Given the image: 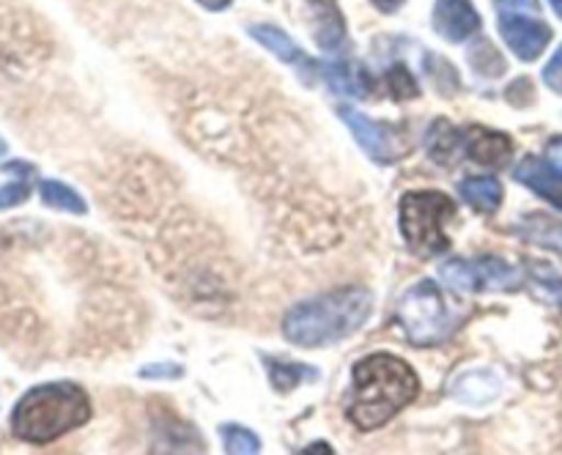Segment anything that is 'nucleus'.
Listing matches in <instances>:
<instances>
[{"label": "nucleus", "instance_id": "obj_1", "mask_svg": "<svg viewBox=\"0 0 562 455\" xmlns=\"http://www.w3.org/2000/svg\"><path fill=\"white\" fill-rule=\"evenodd\" d=\"M420 393V382L409 362L393 354H371L351 371L349 420L362 431L382 428Z\"/></svg>", "mask_w": 562, "mask_h": 455}, {"label": "nucleus", "instance_id": "obj_2", "mask_svg": "<svg viewBox=\"0 0 562 455\" xmlns=\"http://www.w3.org/2000/svg\"><path fill=\"white\" fill-rule=\"evenodd\" d=\"M373 296L366 288H340L291 307L283 334L302 349H324L355 334L371 318Z\"/></svg>", "mask_w": 562, "mask_h": 455}, {"label": "nucleus", "instance_id": "obj_3", "mask_svg": "<svg viewBox=\"0 0 562 455\" xmlns=\"http://www.w3.org/2000/svg\"><path fill=\"white\" fill-rule=\"evenodd\" d=\"M91 417L86 389L71 382H53L22 395L11 411V431L31 444H49L75 431Z\"/></svg>", "mask_w": 562, "mask_h": 455}, {"label": "nucleus", "instance_id": "obj_4", "mask_svg": "<svg viewBox=\"0 0 562 455\" xmlns=\"http://www.w3.org/2000/svg\"><path fill=\"white\" fill-rule=\"evenodd\" d=\"M453 217L456 203L437 190L406 192L401 197V234L423 258L448 250V223Z\"/></svg>", "mask_w": 562, "mask_h": 455}, {"label": "nucleus", "instance_id": "obj_5", "mask_svg": "<svg viewBox=\"0 0 562 455\" xmlns=\"http://www.w3.org/2000/svg\"><path fill=\"white\" fill-rule=\"evenodd\" d=\"M398 323L415 345H434L448 338L456 316L445 305V296L437 288V283L423 280L401 296Z\"/></svg>", "mask_w": 562, "mask_h": 455}, {"label": "nucleus", "instance_id": "obj_6", "mask_svg": "<svg viewBox=\"0 0 562 455\" xmlns=\"http://www.w3.org/2000/svg\"><path fill=\"white\" fill-rule=\"evenodd\" d=\"M442 280L456 291H514L521 274L503 258H453L442 266Z\"/></svg>", "mask_w": 562, "mask_h": 455}, {"label": "nucleus", "instance_id": "obj_7", "mask_svg": "<svg viewBox=\"0 0 562 455\" xmlns=\"http://www.w3.org/2000/svg\"><path fill=\"white\" fill-rule=\"evenodd\" d=\"M499 33H503L505 44L514 49L516 58L536 60L552 42V27L541 20L519 14V11H505L499 16Z\"/></svg>", "mask_w": 562, "mask_h": 455}, {"label": "nucleus", "instance_id": "obj_8", "mask_svg": "<svg viewBox=\"0 0 562 455\" xmlns=\"http://www.w3.org/2000/svg\"><path fill=\"white\" fill-rule=\"evenodd\" d=\"M483 20L470 0H437L434 3V27L448 42H467L481 31Z\"/></svg>", "mask_w": 562, "mask_h": 455}, {"label": "nucleus", "instance_id": "obj_9", "mask_svg": "<svg viewBox=\"0 0 562 455\" xmlns=\"http://www.w3.org/2000/svg\"><path fill=\"white\" fill-rule=\"evenodd\" d=\"M344 121L349 124V129L355 132L357 143L366 148V153H371L376 162H395L398 157V146H395V135L390 126L379 124V121H371L368 115L357 113V110L344 107L340 110Z\"/></svg>", "mask_w": 562, "mask_h": 455}, {"label": "nucleus", "instance_id": "obj_10", "mask_svg": "<svg viewBox=\"0 0 562 455\" xmlns=\"http://www.w3.org/2000/svg\"><path fill=\"white\" fill-rule=\"evenodd\" d=\"M514 179L519 184L530 186L536 195H541L543 201H549L562 212V170L554 168V164L543 162L538 157H525L514 168Z\"/></svg>", "mask_w": 562, "mask_h": 455}, {"label": "nucleus", "instance_id": "obj_11", "mask_svg": "<svg viewBox=\"0 0 562 455\" xmlns=\"http://www.w3.org/2000/svg\"><path fill=\"white\" fill-rule=\"evenodd\" d=\"M467 153L475 162L488 164V168H503L514 157V143L508 135L492 129H470L467 132Z\"/></svg>", "mask_w": 562, "mask_h": 455}, {"label": "nucleus", "instance_id": "obj_12", "mask_svg": "<svg viewBox=\"0 0 562 455\" xmlns=\"http://www.w3.org/2000/svg\"><path fill=\"white\" fill-rule=\"evenodd\" d=\"M313 16V33L324 49H338L346 38V22L335 0H307Z\"/></svg>", "mask_w": 562, "mask_h": 455}, {"label": "nucleus", "instance_id": "obj_13", "mask_svg": "<svg viewBox=\"0 0 562 455\" xmlns=\"http://www.w3.org/2000/svg\"><path fill=\"white\" fill-rule=\"evenodd\" d=\"M453 393L459 395L464 403H488L494 395L499 393V378L492 371H475L461 376L453 384Z\"/></svg>", "mask_w": 562, "mask_h": 455}, {"label": "nucleus", "instance_id": "obj_14", "mask_svg": "<svg viewBox=\"0 0 562 455\" xmlns=\"http://www.w3.org/2000/svg\"><path fill=\"white\" fill-rule=\"evenodd\" d=\"M250 36L256 38V42H261L267 49H272V55H278V58L285 60V64H311V60L302 55V49L291 42L289 33L278 31V27L252 25Z\"/></svg>", "mask_w": 562, "mask_h": 455}, {"label": "nucleus", "instance_id": "obj_15", "mask_svg": "<svg viewBox=\"0 0 562 455\" xmlns=\"http://www.w3.org/2000/svg\"><path fill=\"white\" fill-rule=\"evenodd\" d=\"M461 197H464L467 203H472L475 208H481V212L492 214L497 212L499 203H503V186H499V181L492 179V175L467 179L464 184H461Z\"/></svg>", "mask_w": 562, "mask_h": 455}, {"label": "nucleus", "instance_id": "obj_16", "mask_svg": "<svg viewBox=\"0 0 562 455\" xmlns=\"http://www.w3.org/2000/svg\"><path fill=\"white\" fill-rule=\"evenodd\" d=\"M521 234L530 241H538V244L562 252V223L547 217V214H530V217H525Z\"/></svg>", "mask_w": 562, "mask_h": 455}, {"label": "nucleus", "instance_id": "obj_17", "mask_svg": "<svg viewBox=\"0 0 562 455\" xmlns=\"http://www.w3.org/2000/svg\"><path fill=\"white\" fill-rule=\"evenodd\" d=\"M38 195H42V201L47 203V206L60 208V212L86 214V201H82L71 186L60 184V181L44 179L42 184H38Z\"/></svg>", "mask_w": 562, "mask_h": 455}, {"label": "nucleus", "instance_id": "obj_18", "mask_svg": "<svg viewBox=\"0 0 562 455\" xmlns=\"http://www.w3.org/2000/svg\"><path fill=\"white\" fill-rule=\"evenodd\" d=\"M263 362H267L269 378H272L274 389H280V393H289V389H294L296 384L305 382V376H316V371H313V367L300 365V362H278V360H272V356H263Z\"/></svg>", "mask_w": 562, "mask_h": 455}, {"label": "nucleus", "instance_id": "obj_19", "mask_svg": "<svg viewBox=\"0 0 562 455\" xmlns=\"http://www.w3.org/2000/svg\"><path fill=\"white\" fill-rule=\"evenodd\" d=\"M220 433H223V444L228 453H239V455H252L261 450V439L256 436L252 431H247V428L241 425H223L220 428Z\"/></svg>", "mask_w": 562, "mask_h": 455}, {"label": "nucleus", "instance_id": "obj_20", "mask_svg": "<svg viewBox=\"0 0 562 455\" xmlns=\"http://www.w3.org/2000/svg\"><path fill=\"white\" fill-rule=\"evenodd\" d=\"M470 64L475 66L477 75L486 77H497L505 71V58L488 42L475 44V47L470 49Z\"/></svg>", "mask_w": 562, "mask_h": 455}, {"label": "nucleus", "instance_id": "obj_21", "mask_svg": "<svg viewBox=\"0 0 562 455\" xmlns=\"http://www.w3.org/2000/svg\"><path fill=\"white\" fill-rule=\"evenodd\" d=\"M327 80L338 93H346V96H362V88L357 86V77H355V71L349 69V64L329 66Z\"/></svg>", "mask_w": 562, "mask_h": 455}, {"label": "nucleus", "instance_id": "obj_22", "mask_svg": "<svg viewBox=\"0 0 562 455\" xmlns=\"http://www.w3.org/2000/svg\"><path fill=\"white\" fill-rule=\"evenodd\" d=\"M532 280H536L538 288L543 291V296H549L554 305L562 307V277L558 272H552V266L536 263V269H532Z\"/></svg>", "mask_w": 562, "mask_h": 455}, {"label": "nucleus", "instance_id": "obj_23", "mask_svg": "<svg viewBox=\"0 0 562 455\" xmlns=\"http://www.w3.org/2000/svg\"><path fill=\"white\" fill-rule=\"evenodd\" d=\"M387 86H390V96L393 99L417 96V82H415V77L409 75V69H406V66H395V69H390Z\"/></svg>", "mask_w": 562, "mask_h": 455}, {"label": "nucleus", "instance_id": "obj_24", "mask_svg": "<svg viewBox=\"0 0 562 455\" xmlns=\"http://www.w3.org/2000/svg\"><path fill=\"white\" fill-rule=\"evenodd\" d=\"M27 195H31V184H27V179H20L14 181V184L0 186V212L11 206H20V203L27 201Z\"/></svg>", "mask_w": 562, "mask_h": 455}, {"label": "nucleus", "instance_id": "obj_25", "mask_svg": "<svg viewBox=\"0 0 562 455\" xmlns=\"http://www.w3.org/2000/svg\"><path fill=\"white\" fill-rule=\"evenodd\" d=\"M543 80H547V86L552 88L554 93L562 96V47L554 53V58L549 60L547 69H543Z\"/></svg>", "mask_w": 562, "mask_h": 455}, {"label": "nucleus", "instance_id": "obj_26", "mask_svg": "<svg viewBox=\"0 0 562 455\" xmlns=\"http://www.w3.org/2000/svg\"><path fill=\"white\" fill-rule=\"evenodd\" d=\"M143 378H173L181 376V365H173V362H159V365H148L140 371Z\"/></svg>", "mask_w": 562, "mask_h": 455}, {"label": "nucleus", "instance_id": "obj_27", "mask_svg": "<svg viewBox=\"0 0 562 455\" xmlns=\"http://www.w3.org/2000/svg\"><path fill=\"white\" fill-rule=\"evenodd\" d=\"M499 11H538V0H494Z\"/></svg>", "mask_w": 562, "mask_h": 455}, {"label": "nucleus", "instance_id": "obj_28", "mask_svg": "<svg viewBox=\"0 0 562 455\" xmlns=\"http://www.w3.org/2000/svg\"><path fill=\"white\" fill-rule=\"evenodd\" d=\"M547 153H549V159H552L554 168L562 170V135H560V137H554V140L549 143V146H547Z\"/></svg>", "mask_w": 562, "mask_h": 455}, {"label": "nucleus", "instance_id": "obj_29", "mask_svg": "<svg viewBox=\"0 0 562 455\" xmlns=\"http://www.w3.org/2000/svg\"><path fill=\"white\" fill-rule=\"evenodd\" d=\"M198 3H201L203 9H209V11H223V9H228L234 0H198Z\"/></svg>", "mask_w": 562, "mask_h": 455}, {"label": "nucleus", "instance_id": "obj_30", "mask_svg": "<svg viewBox=\"0 0 562 455\" xmlns=\"http://www.w3.org/2000/svg\"><path fill=\"white\" fill-rule=\"evenodd\" d=\"M373 5H376L379 11H395V9H401V5H404V0H371Z\"/></svg>", "mask_w": 562, "mask_h": 455}, {"label": "nucleus", "instance_id": "obj_31", "mask_svg": "<svg viewBox=\"0 0 562 455\" xmlns=\"http://www.w3.org/2000/svg\"><path fill=\"white\" fill-rule=\"evenodd\" d=\"M549 3H552V9L558 11V16L562 20V0H549Z\"/></svg>", "mask_w": 562, "mask_h": 455}]
</instances>
